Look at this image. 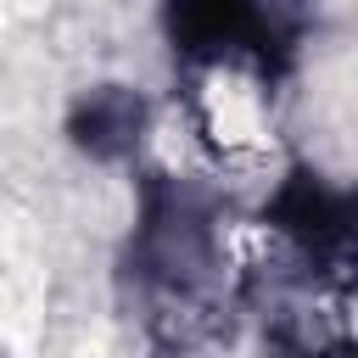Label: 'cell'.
Returning a JSON list of instances; mask_svg holds the SVG:
<instances>
[{"label":"cell","mask_w":358,"mask_h":358,"mask_svg":"<svg viewBox=\"0 0 358 358\" xmlns=\"http://www.w3.org/2000/svg\"><path fill=\"white\" fill-rule=\"evenodd\" d=\"M162 17L173 56L274 78L296 56L308 0H162Z\"/></svg>","instance_id":"7a4b0ae2"},{"label":"cell","mask_w":358,"mask_h":358,"mask_svg":"<svg viewBox=\"0 0 358 358\" xmlns=\"http://www.w3.org/2000/svg\"><path fill=\"white\" fill-rule=\"evenodd\" d=\"M123 285L162 352H196L229 330V252L218 196L196 179L145 173L123 246Z\"/></svg>","instance_id":"6da1fadb"},{"label":"cell","mask_w":358,"mask_h":358,"mask_svg":"<svg viewBox=\"0 0 358 358\" xmlns=\"http://www.w3.org/2000/svg\"><path fill=\"white\" fill-rule=\"evenodd\" d=\"M0 358H6V352H0Z\"/></svg>","instance_id":"277c9868"},{"label":"cell","mask_w":358,"mask_h":358,"mask_svg":"<svg viewBox=\"0 0 358 358\" xmlns=\"http://www.w3.org/2000/svg\"><path fill=\"white\" fill-rule=\"evenodd\" d=\"M67 134L95 162H123L140 145V134H145V101L129 84H101V90H90V95L73 101Z\"/></svg>","instance_id":"3957f363"}]
</instances>
